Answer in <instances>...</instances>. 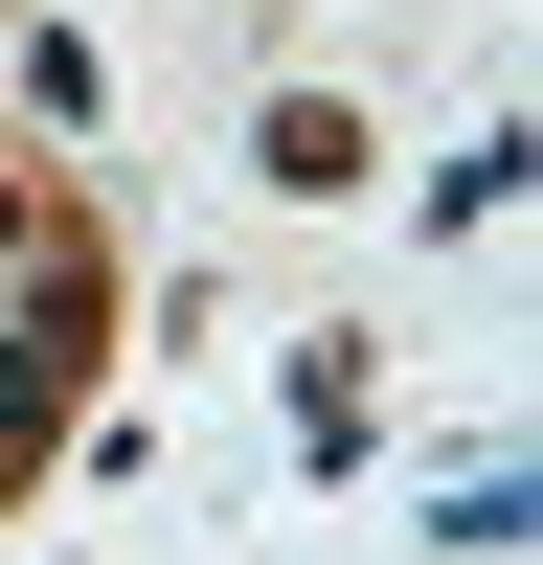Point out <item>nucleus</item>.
Listing matches in <instances>:
<instances>
[{"label":"nucleus","mask_w":543,"mask_h":565,"mask_svg":"<svg viewBox=\"0 0 543 565\" xmlns=\"http://www.w3.org/2000/svg\"><path fill=\"white\" fill-rule=\"evenodd\" d=\"M0 271H23V181H0Z\"/></svg>","instance_id":"obj_3"},{"label":"nucleus","mask_w":543,"mask_h":565,"mask_svg":"<svg viewBox=\"0 0 543 565\" xmlns=\"http://www.w3.org/2000/svg\"><path fill=\"white\" fill-rule=\"evenodd\" d=\"M68 385H91V295L0 317V452H45V430H68Z\"/></svg>","instance_id":"obj_1"},{"label":"nucleus","mask_w":543,"mask_h":565,"mask_svg":"<svg viewBox=\"0 0 543 565\" xmlns=\"http://www.w3.org/2000/svg\"><path fill=\"white\" fill-rule=\"evenodd\" d=\"M249 159L295 181V204H340V181H362V114H340V90H272V136H249Z\"/></svg>","instance_id":"obj_2"}]
</instances>
